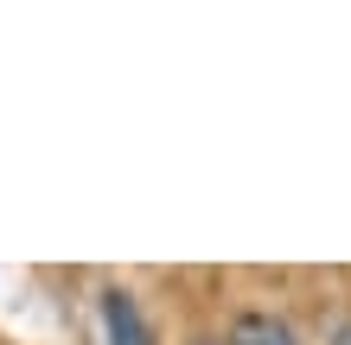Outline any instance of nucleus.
Returning <instances> with one entry per match:
<instances>
[{"label": "nucleus", "instance_id": "nucleus-1", "mask_svg": "<svg viewBox=\"0 0 351 345\" xmlns=\"http://www.w3.org/2000/svg\"><path fill=\"white\" fill-rule=\"evenodd\" d=\"M223 345H306L294 333V320H281V313H268V307H237L230 320H223Z\"/></svg>", "mask_w": 351, "mask_h": 345}, {"label": "nucleus", "instance_id": "nucleus-4", "mask_svg": "<svg viewBox=\"0 0 351 345\" xmlns=\"http://www.w3.org/2000/svg\"><path fill=\"white\" fill-rule=\"evenodd\" d=\"M185 345H223L217 333H192V339H185Z\"/></svg>", "mask_w": 351, "mask_h": 345}, {"label": "nucleus", "instance_id": "nucleus-2", "mask_svg": "<svg viewBox=\"0 0 351 345\" xmlns=\"http://www.w3.org/2000/svg\"><path fill=\"white\" fill-rule=\"evenodd\" d=\"M102 326H109V345H154V333H147V320H141V307H134L128 288L102 294Z\"/></svg>", "mask_w": 351, "mask_h": 345}, {"label": "nucleus", "instance_id": "nucleus-3", "mask_svg": "<svg viewBox=\"0 0 351 345\" xmlns=\"http://www.w3.org/2000/svg\"><path fill=\"white\" fill-rule=\"evenodd\" d=\"M326 345H351V313H345V320H332V326H326Z\"/></svg>", "mask_w": 351, "mask_h": 345}]
</instances>
